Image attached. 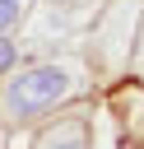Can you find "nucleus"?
I'll return each instance as SVG.
<instances>
[{
    "label": "nucleus",
    "mask_w": 144,
    "mask_h": 149,
    "mask_svg": "<svg viewBox=\"0 0 144 149\" xmlns=\"http://www.w3.org/2000/svg\"><path fill=\"white\" fill-rule=\"evenodd\" d=\"M65 93H70V70L65 65H33V70H19L5 84L0 102H5L9 116H37V112L56 107Z\"/></svg>",
    "instance_id": "obj_1"
},
{
    "label": "nucleus",
    "mask_w": 144,
    "mask_h": 149,
    "mask_svg": "<svg viewBox=\"0 0 144 149\" xmlns=\"http://www.w3.org/2000/svg\"><path fill=\"white\" fill-rule=\"evenodd\" d=\"M37 149H88V144H84V126H79V121H60L56 130H46V135L37 140Z\"/></svg>",
    "instance_id": "obj_2"
},
{
    "label": "nucleus",
    "mask_w": 144,
    "mask_h": 149,
    "mask_svg": "<svg viewBox=\"0 0 144 149\" xmlns=\"http://www.w3.org/2000/svg\"><path fill=\"white\" fill-rule=\"evenodd\" d=\"M14 19H19V0H0V33H5Z\"/></svg>",
    "instance_id": "obj_3"
},
{
    "label": "nucleus",
    "mask_w": 144,
    "mask_h": 149,
    "mask_svg": "<svg viewBox=\"0 0 144 149\" xmlns=\"http://www.w3.org/2000/svg\"><path fill=\"white\" fill-rule=\"evenodd\" d=\"M14 56H19V47L0 37V70H9V65H14Z\"/></svg>",
    "instance_id": "obj_4"
}]
</instances>
